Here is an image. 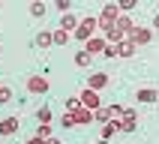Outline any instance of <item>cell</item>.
Masks as SVG:
<instances>
[{
    "mask_svg": "<svg viewBox=\"0 0 159 144\" xmlns=\"http://www.w3.org/2000/svg\"><path fill=\"white\" fill-rule=\"evenodd\" d=\"M120 18V9H117V3H105L102 6V12L96 15V27H102V30H114V21Z\"/></svg>",
    "mask_w": 159,
    "mask_h": 144,
    "instance_id": "6da1fadb",
    "label": "cell"
},
{
    "mask_svg": "<svg viewBox=\"0 0 159 144\" xmlns=\"http://www.w3.org/2000/svg\"><path fill=\"white\" fill-rule=\"evenodd\" d=\"M75 39L78 42H87L90 36H96V15H87V18H81L78 21V30H75Z\"/></svg>",
    "mask_w": 159,
    "mask_h": 144,
    "instance_id": "7a4b0ae2",
    "label": "cell"
},
{
    "mask_svg": "<svg viewBox=\"0 0 159 144\" xmlns=\"http://www.w3.org/2000/svg\"><path fill=\"white\" fill-rule=\"evenodd\" d=\"M48 90H51V84H48L45 75H30V78H27V93L42 96V93H48Z\"/></svg>",
    "mask_w": 159,
    "mask_h": 144,
    "instance_id": "3957f363",
    "label": "cell"
},
{
    "mask_svg": "<svg viewBox=\"0 0 159 144\" xmlns=\"http://www.w3.org/2000/svg\"><path fill=\"white\" fill-rule=\"evenodd\" d=\"M150 39H153V30H150V27H138V24H135L132 33H129V42H132L135 48H138V45H150Z\"/></svg>",
    "mask_w": 159,
    "mask_h": 144,
    "instance_id": "277c9868",
    "label": "cell"
},
{
    "mask_svg": "<svg viewBox=\"0 0 159 144\" xmlns=\"http://www.w3.org/2000/svg\"><path fill=\"white\" fill-rule=\"evenodd\" d=\"M81 108H87V111H99V93H93V90H81V96H78Z\"/></svg>",
    "mask_w": 159,
    "mask_h": 144,
    "instance_id": "5b68a950",
    "label": "cell"
},
{
    "mask_svg": "<svg viewBox=\"0 0 159 144\" xmlns=\"http://www.w3.org/2000/svg\"><path fill=\"white\" fill-rule=\"evenodd\" d=\"M105 45H108V42L102 39V36H90L87 42H84V51L93 57V54H102V51H105Z\"/></svg>",
    "mask_w": 159,
    "mask_h": 144,
    "instance_id": "8992f818",
    "label": "cell"
},
{
    "mask_svg": "<svg viewBox=\"0 0 159 144\" xmlns=\"http://www.w3.org/2000/svg\"><path fill=\"white\" fill-rule=\"evenodd\" d=\"M105 87H108V75H105V72H93V75H90V84H87V90L99 93V90H105Z\"/></svg>",
    "mask_w": 159,
    "mask_h": 144,
    "instance_id": "52a82bcc",
    "label": "cell"
},
{
    "mask_svg": "<svg viewBox=\"0 0 159 144\" xmlns=\"http://www.w3.org/2000/svg\"><path fill=\"white\" fill-rule=\"evenodd\" d=\"M78 21H81V18H75V15H72V12H66V15H60V30H63V33H75V30H78Z\"/></svg>",
    "mask_w": 159,
    "mask_h": 144,
    "instance_id": "ba28073f",
    "label": "cell"
},
{
    "mask_svg": "<svg viewBox=\"0 0 159 144\" xmlns=\"http://www.w3.org/2000/svg\"><path fill=\"white\" fill-rule=\"evenodd\" d=\"M135 99L138 102H159V90L156 87H138L135 90Z\"/></svg>",
    "mask_w": 159,
    "mask_h": 144,
    "instance_id": "9c48e42d",
    "label": "cell"
},
{
    "mask_svg": "<svg viewBox=\"0 0 159 144\" xmlns=\"http://www.w3.org/2000/svg\"><path fill=\"white\" fill-rule=\"evenodd\" d=\"M18 117H3V120H0V135H15L18 132Z\"/></svg>",
    "mask_w": 159,
    "mask_h": 144,
    "instance_id": "30bf717a",
    "label": "cell"
},
{
    "mask_svg": "<svg viewBox=\"0 0 159 144\" xmlns=\"http://www.w3.org/2000/svg\"><path fill=\"white\" fill-rule=\"evenodd\" d=\"M114 27H117V30H120L123 36H129V33H132V27H135V21H132L129 15H120V18L114 21Z\"/></svg>",
    "mask_w": 159,
    "mask_h": 144,
    "instance_id": "8fae6325",
    "label": "cell"
},
{
    "mask_svg": "<svg viewBox=\"0 0 159 144\" xmlns=\"http://www.w3.org/2000/svg\"><path fill=\"white\" fill-rule=\"evenodd\" d=\"M72 117H75V126H90L93 123V111H87V108H78Z\"/></svg>",
    "mask_w": 159,
    "mask_h": 144,
    "instance_id": "7c38bea8",
    "label": "cell"
},
{
    "mask_svg": "<svg viewBox=\"0 0 159 144\" xmlns=\"http://www.w3.org/2000/svg\"><path fill=\"white\" fill-rule=\"evenodd\" d=\"M135 51H138V48H135V45L129 42V39L117 42V57H135Z\"/></svg>",
    "mask_w": 159,
    "mask_h": 144,
    "instance_id": "4fadbf2b",
    "label": "cell"
},
{
    "mask_svg": "<svg viewBox=\"0 0 159 144\" xmlns=\"http://www.w3.org/2000/svg\"><path fill=\"white\" fill-rule=\"evenodd\" d=\"M33 45L36 48H51V30H42V33H36V39H33Z\"/></svg>",
    "mask_w": 159,
    "mask_h": 144,
    "instance_id": "5bb4252c",
    "label": "cell"
},
{
    "mask_svg": "<svg viewBox=\"0 0 159 144\" xmlns=\"http://www.w3.org/2000/svg\"><path fill=\"white\" fill-rule=\"evenodd\" d=\"M117 132H120V120H111V123H105V126H102V141L114 138Z\"/></svg>",
    "mask_w": 159,
    "mask_h": 144,
    "instance_id": "9a60e30c",
    "label": "cell"
},
{
    "mask_svg": "<svg viewBox=\"0 0 159 144\" xmlns=\"http://www.w3.org/2000/svg\"><path fill=\"white\" fill-rule=\"evenodd\" d=\"M93 120H96V123H111V120H114V117H111V111H108V105L105 108H99V111H93Z\"/></svg>",
    "mask_w": 159,
    "mask_h": 144,
    "instance_id": "2e32d148",
    "label": "cell"
},
{
    "mask_svg": "<svg viewBox=\"0 0 159 144\" xmlns=\"http://www.w3.org/2000/svg\"><path fill=\"white\" fill-rule=\"evenodd\" d=\"M36 120H39V123H51V108L39 105V108H36Z\"/></svg>",
    "mask_w": 159,
    "mask_h": 144,
    "instance_id": "e0dca14e",
    "label": "cell"
},
{
    "mask_svg": "<svg viewBox=\"0 0 159 144\" xmlns=\"http://www.w3.org/2000/svg\"><path fill=\"white\" fill-rule=\"evenodd\" d=\"M90 60H93V57H90V54L84 51V48H81V51L75 54V66H81V69H87V66H90Z\"/></svg>",
    "mask_w": 159,
    "mask_h": 144,
    "instance_id": "ac0fdd59",
    "label": "cell"
},
{
    "mask_svg": "<svg viewBox=\"0 0 159 144\" xmlns=\"http://www.w3.org/2000/svg\"><path fill=\"white\" fill-rule=\"evenodd\" d=\"M45 9H48V6L36 0V3H30V15H33V18H45Z\"/></svg>",
    "mask_w": 159,
    "mask_h": 144,
    "instance_id": "d6986e66",
    "label": "cell"
},
{
    "mask_svg": "<svg viewBox=\"0 0 159 144\" xmlns=\"http://www.w3.org/2000/svg\"><path fill=\"white\" fill-rule=\"evenodd\" d=\"M36 138H42V141L51 138V123H39V126H36Z\"/></svg>",
    "mask_w": 159,
    "mask_h": 144,
    "instance_id": "ffe728a7",
    "label": "cell"
},
{
    "mask_svg": "<svg viewBox=\"0 0 159 144\" xmlns=\"http://www.w3.org/2000/svg\"><path fill=\"white\" fill-rule=\"evenodd\" d=\"M66 39H69V33H63L60 27H57V30L51 33V42H54V45H66Z\"/></svg>",
    "mask_w": 159,
    "mask_h": 144,
    "instance_id": "44dd1931",
    "label": "cell"
},
{
    "mask_svg": "<svg viewBox=\"0 0 159 144\" xmlns=\"http://www.w3.org/2000/svg\"><path fill=\"white\" fill-rule=\"evenodd\" d=\"M9 102H12V90L6 84H0V105H9Z\"/></svg>",
    "mask_w": 159,
    "mask_h": 144,
    "instance_id": "7402d4cb",
    "label": "cell"
},
{
    "mask_svg": "<svg viewBox=\"0 0 159 144\" xmlns=\"http://www.w3.org/2000/svg\"><path fill=\"white\" fill-rule=\"evenodd\" d=\"M120 120H132V123H138V111H135V108H123Z\"/></svg>",
    "mask_w": 159,
    "mask_h": 144,
    "instance_id": "603a6c76",
    "label": "cell"
},
{
    "mask_svg": "<svg viewBox=\"0 0 159 144\" xmlns=\"http://www.w3.org/2000/svg\"><path fill=\"white\" fill-rule=\"evenodd\" d=\"M81 108V102H78V96H69L66 99V111H69V114H75V111H78Z\"/></svg>",
    "mask_w": 159,
    "mask_h": 144,
    "instance_id": "cb8c5ba5",
    "label": "cell"
},
{
    "mask_svg": "<svg viewBox=\"0 0 159 144\" xmlns=\"http://www.w3.org/2000/svg\"><path fill=\"white\" fill-rule=\"evenodd\" d=\"M60 126H63V129H72V126H75V117H72L69 111H66V114L60 117Z\"/></svg>",
    "mask_w": 159,
    "mask_h": 144,
    "instance_id": "d4e9b609",
    "label": "cell"
},
{
    "mask_svg": "<svg viewBox=\"0 0 159 144\" xmlns=\"http://www.w3.org/2000/svg\"><path fill=\"white\" fill-rule=\"evenodd\" d=\"M54 6L60 9L63 15H66V12H72V0H57V3H54Z\"/></svg>",
    "mask_w": 159,
    "mask_h": 144,
    "instance_id": "484cf974",
    "label": "cell"
},
{
    "mask_svg": "<svg viewBox=\"0 0 159 144\" xmlns=\"http://www.w3.org/2000/svg\"><path fill=\"white\" fill-rule=\"evenodd\" d=\"M102 57H105V60H114V57H117V45H105Z\"/></svg>",
    "mask_w": 159,
    "mask_h": 144,
    "instance_id": "4316f807",
    "label": "cell"
},
{
    "mask_svg": "<svg viewBox=\"0 0 159 144\" xmlns=\"http://www.w3.org/2000/svg\"><path fill=\"white\" fill-rule=\"evenodd\" d=\"M108 111H111V117H114V120H120V114H123V105H108Z\"/></svg>",
    "mask_w": 159,
    "mask_h": 144,
    "instance_id": "83f0119b",
    "label": "cell"
},
{
    "mask_svg": "<svg viewBox=\"0 0 159 144\" xmlns=\"http://www.w3.org/2000/svg\"><path fill=\"white\" fill-rule=\"evenodd\" d=\"M24 144H45V141H42V138H36V135H33V138H30V141H24Z\"/></svg>",
    "mask_w": 159,
    "mask_h": 144,
    "instance_id": "f1b7e54d",
    "label": "cell"
},
{
    "mask_svg": "<svg viewBox=\"0 0 159 144\" xmlns=\"http://www.w3.org/2000/svg\"><path fill=\"white\" fill-rule=\"evenodd\" d=\"M45 144H60V141H57V138L51 135V138H45Z\"/></svg>",
    "mask_w": 159,
    "mask_h": 144,
    "instance_id": "f546056e",
    "label": "cell"
},
{
    "mask_svg": "<svg viewBox=\"0 0 159 144\" xmlns=\"http://www.w3.org/2000/svg\"><path fill=\"white\" fill-rule=\"evenodd\" d=\"M153 27H156V30H159V12H156V15H153Z\"/></svg>",
    "mask_w": 159,
    "mask_h": 144,
    "instance_id": "4dcf8cb0",
    "label": "cell"
},
{
    "mask_svg": "<svg viewBox=\"0 0 159 144\" xmlns=\"http://www.w3.org/2000/svg\"><path fill=\"white\" fill-rule=\"evenodd\" d=\"M96 144H111V141H96Z\"/></svg>",
    "mask_w": 159,
    "mask_h": 144,
    "instance_id": "1f68e13d",
    "label": "cell"
}]
</instances>
